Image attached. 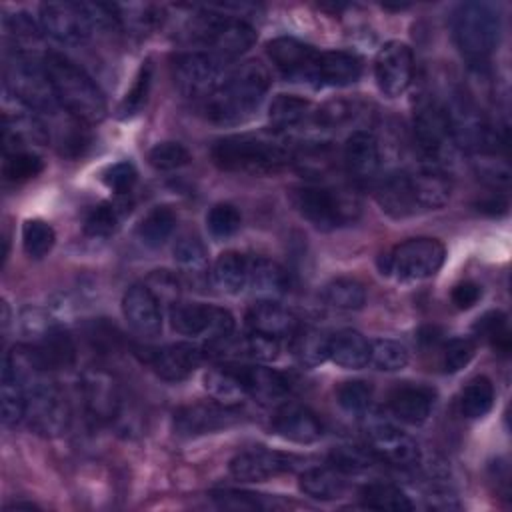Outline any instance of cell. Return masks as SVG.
I'll return each mask as SVG.
<instances>
[{"label":"cell","mask_w":512,"mask_h":512,"mask_svg":"<svg viewBox=\"0 0 512 512\" xmlns=\"http://www.w3.org/2000/svg\"><path fill=\"white\" fill-rule=\"evenodd\" d=\"M190 36L212 48L220 62L234 60L256 42V30L242 18L202 10L190 22Z\"/></svg>","instance_id":"obj_6"},{"label":"cell","mask_w":512,"mask_h":512,"mask_svg":"<svg viewBox=\"0 0 512 512\" xmlns=\"http://www.w3.org/2000/svg\"><path fill=\"white\" fill-rule=\"evenodd\" d=\"M322 298L332 308L358 310L366 302V290L354 278H334L324 286Z\"/></svg>","instance_id":"obj_44"},{"label":"cell","mask_w":512,"mask_h":512,"mask_svg":"<svg viewBox=\"0 0 512 512\" xmlns=\"http://www.w3.org/2000/svg\"><path fill=\"white\" fill-rule=\"evenodd\" d=\"M28 426L40 436H60L70 424V406L62 390L46 376L26 388Z\"/></svg>","instance_id":"obj_9"},{"label":"cell","mask_w":512,"mask_h":512,"mask_svg":"<svg viewBox=\"0 0 512 512\" xmlns=\"http://www.w3.org/2000/svg\"><path fill=\"white\" fill-rule=\"evenodd\" d=\"M0 404H2V424L12 428L26 418V388L12 374L2 370L0 384Z\"/></svg>","instance_id":"obj_43"},{"label":"cell","mask_w":512,"mask_h":512,"mask_svg":"<svg viewBox=\"0 0 512 512\" xmlns=\"http://www.w3.org/2000/svg\"><path fill=\"white\" fill-rule=\"evenodd\" d=\"M88 338L92 340L94 346L102 348V350H110L114 348V344L120 340L118 334L114 332V328L106 322H94L90 328H88Z\"/></svg>","instance_id":"obj_63"},{"label":"cell","mask_w":512,"mask_h":512,"mask_svg":"<svg viewBox=\"0 0 512 512\" xmlns=\"http://www.w3.org/2000/svg\"><path fill=\"white\" fill-rule=\"evenodd\" d=\"M44 170V162L30 150L6 152L2 162V174L8 182H26L36 178Z\"/></svg>","instance_id":"obj_48"},{"label":"cell","mask_w":512,"mask_h":512,"mask_svg":"<svg viewBox=\"0 0 512 512\" xmlns=\"http://www.w3.org/2000/svg\"><path fill=\"white\" fill-rule=\"evenodd\" d=\"M136 168L130 162H116L110 164L104 172H102V182L106 184V188H110L116 194H126L132 190V186L136 184Z\"/></svg>","instance_id":"obj_58"},{"label":"cell","mask_w":512,"mask_h":512,"mask_svg":"<svg viewBox=\"0 0 512 512\" xmlns=\"http://www.w3.org/2000/svg\"><path fill=\"white\" fill-rule=\"evenodd\" d=\"M376 202L380 208L392 216V218H408L420 212L412 184H410V174L408 172H392L386 174L378 184H376Z\"/></svg>","instance_id":"obj_25"},{"label":"cell","mask_w":512,"mask_h":512,"mask_svg":"<svg viewBox=\"0 0 512 512\" xmlns=\"http://www.w3.org/2000/svg\"><path fill=\"white\" fill-rule=\"evenodd\" d=\"M48 140V132L42 122L26 112L16 116L4 114V128H2V142L4 154L28 150V144H44Z\"/></svg>","instance_id":"obj_33"},{"label":"cell","mask_w":512,"mask_h":512,"mask_svg":"<svg viewBox=\"0 0 512 512\" xmlns=\"http://www.w3.org/2000/svg\"><path fill=\"white\" fill-rule=\"evenodd\" d=\"M414 56L412 50L398 40L386 42L374 58V78L380 92L388 98L404 94L412 82Z\"/></svg>","instance_id":"obj_16"},{"label":"cell","mask_w":512,"mask_h":512,"mask_svg":"<svg viewBox=\"0 0 512 512\" xmlns=\"http://www.w3.org/2000/svg\"><path fill=\"white\" fill-rule=\"evenodd\" d=\"M294 464H296L294 456H288L276 450H266V448H252L236 454L230 460V472L236 480L262 482L266 478L292 470Z\"/></svg>","instance_id":"obj_20"},{"label":"cell","mask_w":512,"mask_h":512,"mask_svg":"<svg viewBox=\"0 0 512 512\" xmlns=\"http://www.w3.org/2000/svg\"><path fill=\"white\" fill-rule=\"evenodd\" d=\"M44 66L52 82L56 100L74 120L96 124L106 116V100L96 82L72 60L62 54L48 52Z\"/></svg>","instance_id":"obj_2"},{"label":"cell","mask_w":512,"mask_h":512,"mask_svg":"<svg viewBox=\"0 0 512 512\" xmlns=\"http://www.w3.org/2000/svg\"><path fill=\"white\" fill-rule=\"evenodd\" d=\"M328 358L346 370H360L370 362V342L356 330H340L328 338Z\"/></svg>","instance_id":"obj_31"},{"label":"cell","mask_w":512,"mask_h":512,"mask_svg":"<svg viewBox=\"0 0 512 512\" xmlns=\"http://www.w3.org/2000/svg\"><path fill=\"white\" fill-rule=\"evenodd\" d=\"M148 290L156 296V300L160 304H178V296H180V280L176 278V274L168 272V270H154L152 274H148L146 282Z\"/></svg>","instance_id":"obj_56"},{"label":"cell","mask_w":512,"mask_h":512,"mask_svg":"<svg viewBox=\"0 0 512 512\" xmlns=\"http://www.w3.org/2000/svg\"><path fill=\"white\" fill-rule=\"evenodd\" d=\"M474 332L478 338L488 342V346L498 354L510 352V328L508 318L500 310H490L480 316L474 324Z\"/></svg>","instance_id":"obj_45"},{"label":"cell","mask_w":512,"mask_h":512,"mask_svg":"<svg viewBox=\"0 0 512 512\" xmlns=\"http://www.w3.org/2000/svg\"><path fill=\"white\" fill-rule=\"evenodd\" d=\"M248 286L260 300H276L286 294L290 278L278 262L254 256L248 258Z\"/></svg>","instance_id":"obj_30"},{"label":"cell","mask_w":512,"mask_h":512,"mask_svg":"<svg viewBox=\"0 0 512 512\" xmlns=\"http://www.w3.org/2000/svg\"><path fill=\"white\" fill-rule=\"evenodd\" d=\"M494 386L486 376L472 378L460 394V412L468 420H478L492 410Z\"/></svg>","instance_id":"obj_42"},{"label":"cell","mask_w":512,"mask_h":512,"mask_svg":"<svg viewBox=\"0 0 512 512\" xmlns=\"http://www.w3.org/2000/svg\"><path fill=\"white\" fill-rule=\"evenodd\" d=\"M54 242H56V234L48 222H44L40 218H32V220L24 222L22 248L28 258H32V260L44 258L52 250Z\"/></svg>","instance_id":"obj_46"},{"label":"cell","mask_w":512,"mask_h":512,"mask_svg":"<svg viewBox=\"0 0 512 512\" xmlns=\"http://www.w3.org/2000/svg\"><path fill=\"white\" fill-rule=\"evenodd\" d=\"M204 388L212 394V398H216L222 404H230V406H236V402L246 396L244 384H242L234 364H226V366L208 370L204 374Z\"/></svg>","instance_id":"obj_38"},{"label":"cell","mask_w":512,"mask_h":512,"mask_svg":"<svg viewBox=\"0 0 512 512\" xmlns=\"http://www.w3.org/2000/svg\"><path fill=\"white\" fill-rule=\"evenodd\" d=\"M240 410L222 402H200L182 406L174 412V428L182 436H202L234 426L240 420Z\"/></svg>","instance_id":"obj_17"},{"label":"cell","mask_w":512,"mask_h":512,"mask_svg":"<svg viewBox=\"0 0 512 512\" xmlns=\"http://www.w3.org/2000/svg\"><path fill=\"white\" fill-rule=\"evenodd\" d=\"M38 364L42 366L44 372H54V370H66L74 366L76 360V346L72 336L58 326H52L42 338L30 344Z\"/></svg>","instance_id":"obj_29"},{"label":"cell","mask_w":512,"mask_h":512,"mask_svg":"<svg viewBox=\"0 0 512 512\" xmlns=\"http://www.w3.org/2000/svg\"><path fill=\"white\" fill-rule=\"evenodd\" d=\"M408 174H410L412 192H414L420 212L422 210H438L450 200L452 180L440 166L430 164V166H422Z\"/></svg>","instance_id":"obj_27"},{"label":"cell","mask_w":512,"mask_h":512,"mask_svg":"<svg viewBox=\"0 0 512 512\" xmlns=\"http://www.w3.org/2000/svg\"><path fill=\"white\" fill-rule=\"evenodd\" d=\"M148 162L156 170H176L190 162V152L180 142H158L148 152Z\"/></svg>","instance_id":"obj_54"},{"label":"cell","mask_w":512,"mask_h":512,"mask_svg":"<svg viewBox=\"0 0 512 512\" xmlns=\"http://www.w3.org/2000/svg\"><path fill=\"white\" fill-rule=\"evenodd\" d=\"M450 298L458 310H468L482 298V286L472 280H464L452 288Z\"/></svg>","instance_id":"obj_62"},{"label":"cell","mask_w":512,"mask_h":512,"mask_svg":"<svg viewBox=\"0 0 512 512\" xmlns=\"http://www.w3.org/2000/svg\"><path fill=\"white\" fill-rule=\"evenodd\" d=\"M246 324L250 332H258L272 338H284L292 336L298 328L296 316L280 306L276 300H258L254 302L246 312Z\"/></svg>","instance_id":"obj_28"},{"label":"cell","mask_w":512,"mask_h":512,"mask_svg":"<svg viewBox=\"0 0 512 512\" xmlns=\"http://www.w3.org/2000/svg\"><path fill=\"white\" fill-rule=\"evenodd\" d=\"M268 88V70L260 62L248 60L234 68L220 86L202 100V112L218 126L242 124L256 112Z\"/></svg>","instance_id":"obj_1"},{"label":"cell","mask_w":512,"mask_h":512,"mask_svg":"<svg viewBox=\"0 0 512 512\" xmlns=\"http://www.w3.org/2000/svg\"><path fill=\"white\" fill-rule=\"evenodd\" d=\"M80 394L86 412L96 422H112L122 410V388L104 368H86L80 376Z\"/></svg>","instance_id":"obj_14"},{"label":"cell","mask_w":512,"mask_h":512,"mask_svg":"<svg viewBox=\"0 0 512 512\" xmlns=\"http://www.w3.org/2000/svg\"><path fill=\"white\" fill-rule=\"evenodd\" d=\"M362 506L370 510H390V512H404L412 510L414 504L410 498L394 484L388 482H370L360 490Z\"/></svg>","instance_id":"obj_39"},{"label":"cell","mask_w":512,"mask_h":512,"mask_svg":"<svg viewBox=\"0 0 512 512\" xmlns=\"http://www.w3.org/2000/svg\"><path fill=\"white\" fill-rule=\"evenodd\" d=\"M446 258V248L436 238H410L398 244L380 262L382 274H394L402 282L434 276Z\"/></svg>","instance_id":"obj_8"},{"label":"cell","mask_w":512,"mask_h":512,"mask_svg":"<svg viewBox=\"0 0 512 512\" xmlns=\"http://www.w3.org/2000/svg\"><path fill=\"white\" fill-rule=\"evenodd\" d=\"M116 224H118V212H116L114 204L102 202L86 214L84 232L88 236H94V238H104V236L114 232Z\"/></svg>","instance_id":"obj_55"},{"label":"cell","mask_w":512,"mask_h":512,"mask_svg":"<svg viewBox=\"0 0 512 512\" xmlns=\"http://www.w3.org/2000/svg\"><path fill=\"white\" fill-rule=\"evenodd\" d=\"M210 154L220 170L252 176L274 174L292 160V152L282 142L256 134L224 136L214 142Z\"/></svg>","instance_id":"obj_3"},{"label":"cell","mask_w":512,"mask_h":512,"mask_svg":"<svg viewBox=\"0 0 512 512\" xmlns=\"http://www.w3.org/2000/svg\"><path fill=\"white\" fill-rule=\"evenodd\" d=\"M290 202L304 220L322 232L346 226L360 214L358 196L340 188L300 186L290 192Z\"/></svg>","instance_id":"obj_4"},{"label":"cell","mask_w":512,"mask_h":512,"mask_svg":"<svg viewBox=\"0 0 512 512\" xmlns=\"http://www.w3.org/2000/svg\"><path fill=\"white\" fill-rule=\"evenodd\" d=\"M122 312L128 326L144 336L154 338L162 330V312L160 302L148 290L146 284H132L122 296Z\"/></svg>","instance_id":"obj_21"},{"label":"cell","mask_w":512,"mask_h":512,"mask_svg":"<svg viewBox=\"0 0 512 512\" xmlns=\"http://www.w3.org/2000/svg\"><path fill=\"white\" fill-rule=\"evenodd\" d=\"M272 428L278 436L296 442V444H312L322 436V424L312 410L302 404H282L272 420Z\"/></svg>","instance_id":"obj_23"},{"label":"cell","mask_w":512,"mask_h":512,"mask_svg":"<svg viewBox=\"0 0 512 512\" xmlns=\"http://www.w3.org/2000/svg\"><path fill=\"white\" fill-rule=\"evenodd\" d=\"M474 342L470 338H452L440 346V368L446 374L460 372L474 358Z\"/></svg>","instance_id":"obj_53"},{"label":"cell","mask_w":512,"mask_h":512,"mask_svg":"<svg viewBox=\"0 0 512 512\" xmlns=\"http://www.w3.org/2000/svg\"><path fill=\"white\" fill-rule=\"evenodd\" d=\"M436 392L422 384H402L388 398L390 412L406 424H424L434 408Z\"/></svg>","instance_id":"obj_24"},{"label":"cell","mask_w":512,"mask_h":512,"mask_svg":"<svg viewBox=\"0 0 512 512\" xmlns=\"http://www.w3.org/2000/svg\"><path fill=\"white\" fill-rule=\"evenodd\" d=\"M368 444L374 456L392 466L408 468L420 460L418 442L388 422H374L368 426Z\"/></svg>","instance_id":"obj_19"},{"label":"cell","mask_w":512,"mask_h":512,"mask_svg":"<svg viewBox=\"0 0 512 512\" xmlns=\"http://www.w3.org/2000/svg\"><path fill=\"white\" fill-rule=\"evenodd\" d=\"M212 282L224 294H238L248 286V258L236 250L222 252L212 266Z\"/></svg>","instance_id":"obj_34"},{"label":"cell","mask_w":512,"mask_h":512,"mask_svg":"<svg viewBox=\"0 0 512 512\" xmlns=\"http://www.w3.org/2000/svg\"><path fill=\"white\" fill-rule=\"evenodd\" d=\"M414 136L430 160H440L454 146L442 102L434 98H422L418 102L414 110Z\"/></svg>","instance_id":"obj_15"},{"label":"cell","mask_w":512,"mask_h":512,"mask_svg":"<svg viewBox=\"0 0 512 512\" xmlns=\"http://www.w3.org/2000/svg\"><path fill=\"white\" fill-rule=\"evenodd\" d=\"M266 52L276 70L290 82H304L318 86L320 52L296 38H274Z\"/></svg>","instance_id":"obj_13"},{"label":"cell","mask_w":512,"mask_h":512,"mask_svg":"<svg viewBox=\"0 0 512 512\" xmlns=\"http://www.w3.org/2000/svg\"><path fill=\"white\" fill-rule=\"evenodd\" d=\"M242 224V216L234 204L220 202L210 208L206 214V226L214 238H228L232 236Z\"/></svg>","instance_id":"obj_52"},{"label":"cell","mask_w":512,"mask_h":512,"mask_svg":"<svg viewBox=\"0 0 512 512\" xmlns=\"http://www.w3.org/2000/svg\"><path fill=\"white\" fill-rule=\"evenodd\" d=\"M150 84H152V62L144 60L130 90L126 92V96L122 98V102L118 106L120 118H132L142 112V108L146 106V100H148Z\"/></svg>","instance_id":"obj_47"},{"label":"cell","mask_w":512,"mask_h":512,"mask_svg":"<svg viewBox=\"0 0 512 512\" xmlns=\"http://www.w3.org/2000/svg\"><path fill=\"white\" fill-rule=\"evenodd\" d=\"M210 496L220 508H228V510H262V508H266L260 500V494H252V492L214 490Z\"/></svg>","instance_id":"obj_59"},{"label":"cell","mask_w":512,"mask_h":512,"mask_svg":"<svg viewBox=\"0 0 512 512\" xmlns=\"http://www.w3.org/2000/svg\"><path fill=\"white\" fill-rule=\"evenodd\" d=\"M362 74V62L356 54L344 50L320 52L318 86H350Z\"/></svg>","instance_id":"obj_32"},{"label":"cell","mask_w":512,"mask_h":512,"mask_svg":"<svg viewBox=\"0 0 512 512\" xmlns=\"http://www.w3.org/2000/svg\"><path fill=\"white\" fill-rule=\"evenodd\" d=\"M330 466L340 474H358L372 466L374 454L372 450H364L362 446H338L330 452Z\"/></svg>","instance_id":"obj_51"},{"label":"cell","mask_w":512,"mask_h":512,"mask_svg":"<svg viewBox=\"0 0 512 512\" xmlns=\"http://www.w3.org/2000/svg\"><path fill=\"white\" fill-rule=\"evenodd\" d=\"M40 28L62 44H84L96 30L84 2H46L40 6Z\"/></svg>","instance_id":"obj_12"},{"label":"cell","mask_w":512,"mask_h":512,"mask_svg":"<svg viewBox=\"0 0 512 512\" xmlns=\"http://www.w3.org/2000/svg\"><path fill=\"white\" fill-rule=\"evenodd\" d=\"M380 146L374 134L356 130L346 138L344 164L352 180L366 184L378 176L380 170Z\"/></svg>","instance_id":"obj_22"},{"label":"cell","mask_w":512,"mask_h":512,"mask_svg":"<svg viewBox=\"0 0 512 512\" xmlns=\"http://www.w3.org/2000/svg\"><path fill=\"white\" fill-rule=\"evenodd\" d=\"M136 354L154 370L156 376L168 382L188 378L202 360L200 348L188 342L166 344L160 348H136Z\"/></svg>","instance_id":"obj_18"},{"label":"cell","mask_w":512,"mask_h":512,"mask_svg":"<svg viewBox=\"0 0 512 512\" xmlns=\"http://www.w3.org/2000/svg\"><path fill=\"white\" fill-rule=\"evenodd\" d=\"M300 490L314 500H336L344 494V474L330 468H310L300 474Z\"/></svg>","instance_id":"obj_36"},{"label":"cell","mask_w":512,"mask_h":512,"mask_svg":"<svg viewBox=\"0 0 512 512\" xmlns=\"http://www.w3.org/2000/svg\"><path fill=\"white\" fill-rule=\"evenodd\" d=\"M6 86L26 108L52 114L60 108L52 82L48 78L44 56L16 50L6 66Z\"/></svg>","instance_id":"obj_7"},{"label":"cell","mask_w":512,"mask_h":512,"mask_svg":"<svg viewBox=\"0 0 512 512\" xmlns=\"http://www.w3.org/2000/svg\"><path fill=\"white\" fill-rule=\"evenodd\" d=\"M460 54L472 64H484L498 46L500 16L486 2H464L452 22Z\"/></svg>","instance_id":"obj_5"},{"label":"cell","mask_w":512,"mask_h":512,"mask_svg":"<svg viewBox=\"0 0 512 512\" xmlns=\"http://www.w3.org/2000/svg\"><path fill=\"white\" fill-rule=\"evenodd\" d=\"M236 372L244 384L246 396H252L260 404H274L288 396L290 384L288 380L266 366H246V364H234Z\"/></svg>","instance_id":"obj_26"},{"label":"cell","mask_w":512,"mask_h":512,"mask_svg":"<svg viewBox=\"0 0 512 512\" xmlns=\"http://www.w3.org/2000/svg\"><path fill=\"white\" fill-rule=\"evenodd\" d=\"M474 206H476L478 212H484V214H488V216H500V214H504V212L508 210V202H506V198H502L500 194L486 196V198L478 200Z\"/></svg>","instance_id":"obj_64"},{"label":"cell","mask_w":512,"mask_h":512,"mask_svg":"<svg viewBox=\"0 0 512 512\" xmlns=\"http://www.w3.org/2000/svg\"><path fill=\"white\" fill-rule=\"evenodd\" d=\"M328 338L316 328L298 326L290 336L292 356L306 368H314L328 358Z\"/></svg>","instance_id":"obj_37"},{"label":"cell","mask_w":512,"mask_h":512,"mask_svg":"<svg viewBox=\"0 0 512 512\" xmlns=\"http://www.w3.org/2000/svg\"><path fill=\"white\" fill-rule=\"evenodd\" d=\"M312 114L308 100L294 94H278L272 104L268 118L276 130H290L300 126Z\"/></svg>","instance_id":"obj_40"},{"label":"cell","mask_w":512,"mask_h":512,"mask_svg":"<svg viewBox=\"0 0 512 512\" xmlns=\"http://www.w3.org/2000/svg\"><path fill=\"white\" fill-rule=\"evenodd\" d=\"M242 350L244 356L258 360V362H272L278 358L280 346L278 340L272 336H264L258 332H250V336H246L240 344H238V352Z\"/></svg>","instance_id":"obj_57"},{"label":"cell","mask_w":512,"mask_h":512,"mask_svg":"<svg viewBox=\"0 0 512 512\" xmlns=\"http://www.w3.org/2000/svg\"><path fill=\"white\" fill-rule=\"evenodd\" d=\"M176 226V214L168 206H156L152 208L138 224L136 234L140 242L148 248L162 246Z\"/></svg>","instance_id":"obj_41"},{"label":"cell","mask_w":512,"mask_h":512,"mask_svg":"<svg viewBox=\"0 0 512 512\" xmlns=\"http://www.w3.org/2000/svg\"><path fill=\"white\" fill-rule=\"evenodd\" d=\"M174 260L178 262L180 270L184 272V276L192 282L198 284L202 280L208 278V256H206V248L204 244L198 240V236L194 234H182L174 248Z\"/></svg>","instance_id":"obj_35"},{"label":"cell","mask_w":512,"mask_h":512,"mask_svg":"<svg viewBox=\"0 0 512 512\" xmlns=\"http://www.w3.org/2000/svg\"><path fill=\"white\" fill-rule=\"evenodd\" d=\"M352 118V108L344 100H330L314 112V122L322 128H334Z\"/></svg>","instance_id":"obj_61"},{"label":"cell","mask_w":512,"mask_h":512,"mask_svg":"<svg viewBox=\"0 0 512 512\" xmlns=\"http://www.w3.org/2000/svg\"><path fill=\"white\" fill-rule=\"evenodd\" d=\"M410 360V354L404 344L390 340V338H378L370 342V364H374L378 370L384 372H398L406 368Z\"/></svg>","instance_id":"obj_49"},{"label":"cell","mask_w":512,"mask_h":512,"mask_svg":"<svg viewBox=\"0 0 512 512\" xmlns=\"http://www.w3.org/2000/svg\"><path fill=\"white\" fill-rule=\"evenodd\" d=\"M172 78L186 98H208L222 82V62L212 54L186 52L172 60Z\"/></svg>","instance_id":"obj_11"},{"label":"cell","mask_w":512,"mask_h":512,"mask_svg":"<svg viewBox=\"0 0 512 512\" xmlns=\"http://www.w3.org/2000/svg\"><path fill=\"white\" fill-rule=\"evenodd\" d=\"M336 400L342 410L350 414H362L372 402V384L366 380H346L336 390Z\"/></svg>","instance_id":"obj_50"},{"label":"cell","mask_w":512,"mask_h":512,"mask_svg":"<svg viewBox=\"0 0 512 512\" xmlns=\"http://www.w3.org/2000/svg\"><path fill=\"white\" fill-rule=\"evenodd\" d=\"M6 28L10 32V36L16 40V44H32L36 40H40V26L24 12L12 14L6 18Z\"/></svg>","instance_id":"obj_60"},{"label":"cell","mask_w":512,"mask_h":512,"mask_svg":"<svg viewBox=\"0 0 512 512\" xmlns=\"http://www.w3.org/2000/svg\"><path fill=\"white\" fill-rule=\"evenodd\" d=\"M170 324L184 336H200L210 344H218L232 336L234 316L212 304H174L170 308Z\"/></svg>","instance_id":"obj_10"}]
</instances>
